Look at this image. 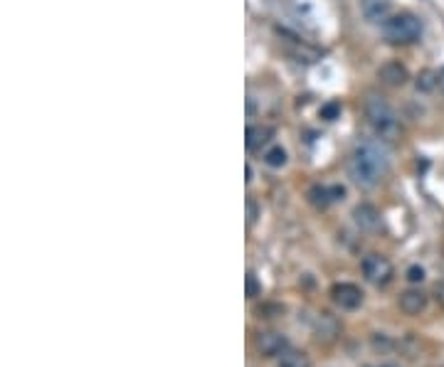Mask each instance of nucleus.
<instances>
[{"instance_id": "obj_19", "label": "nucleus", "mask_w": 444, "mask_h": 367, "mask_svg": "<svg viewBox=\"0 0 444 367\" xmlns=\"http://www.w3.org/2000/svg\"><path fill=\"white\" fill-rule=\"evenodd\" d=\"M331 195H333V202H339L346 197V187L344 185H331Z\"/></svg>"}, {"instance_id": "obj_18", "label": "nucleus", "mask_w": 444, "mask_h": 367, "mask_svg": "<svg viewBox=\"0 0 444 367\" xmlns=\"http://www.w3.org/2000/svg\"><path fill=\"white\" fill-rule=\"evenodd\" d=\"M407 281L410 283H422L424 281V269L417 267V264H414V267H410L407 269Z\"/></svg>"}, {"instance_id": "obj_5", "label": "nucleus", "mask_w": 444, "mask_h": 367, "mask_svg": "<svg viewBox=\"0 0 444 367\" xmlns=\"http://www.w3.org/2000/svg\"><path fill=\"white\" fill-rule=\"evenodd\" d=\"M254 347H257L259 355L277 357V355H284V352L289 350V340H287L284 333L264 331V333H257V338H254Z\"/></svg>"}, {"instance_id": "obj_3", "label": "nucleus", "mask_w": 444, "mask_h": 367, "mask_svg": "<svg viewBox=\"0 0 444 367\" xmlns=\"http://www.w3.org/2000/svg\"><path fill=\"white\" fill-rule=\"evenodd\" d=\"M383 35L393 45H412L422 37V22L412 13H398L383 22Z\"/></svg>"}, {"instance_id": "obj_12", "label": "nucleus", "mask_w": 444, "mask_h": 367, "mask_svg": "<svg viewBox=\"0 0 444 367\" xmlns=\"http://www.w3.org/2000/svg\"><path fill=\"white\" fill-rule=\"evenodd\" d=\"M279 367H311V360L301 350H287L279 355Z\"/></svg>"}, {"instance_id": "obj_4", "label": "nucleus", "mask_w": 444, "mask_h": 367, "mask_svg": "<svg viewBox=\"0 0 444 367\" xmlns=\"http://www.w3.org/2000/svg\"><path fill=\"white\" fill-rule=\"evenodd\" d=\"M360 269H363L365 281L373 283V286H388L395 274L390 259L383 257V254H368V257L363 259V264H360Z\"/></svg>"}, {"instance_id": "obj_20", "label": "nucleus", "mask_w": 444, "mask_h": 367, "mask_svg": "<svg viewBox=\"0 0 444 367\" xmlns=\"http://www.w3.org/2000/svg\"><path fill=\"white\" fill-rule=\"evenodd\" d=\"M434 296H437V301L444 306V281H439L437 286H434Z\"/></svg>"}, {"instance_id": "obj_13", "label": "nucleus", "mask_w": 444, "mask_h": 367, "mask_svg": "<svg viewBox=\"0 0 444 367\" xmlns=\"http://www.w3.org/2000/svg\"><path fill=\"white\" fill-rule=\"evenodd\" d=\"M414 86H417V91H422V94H429V91L439 89V76H437V72L422 69V72L417 74V79H414Z\"/></svg>"}, {"instance_id": "obj_16", "label": "nucleus", "mask_w": 444, "mask_h": 367, "mask_svg": "<svg viewBox=\"0 0 444 367\" xmlns=\"http://www.w3.org/2000/svg\"><path fill=\"white\" fill-rule=\"evenodd\" d=\"M318 114H321L323 121H336V119H339V114H341V104H339V101H328V104L321 106V111H318Z\"/></svg>"}, {"instance_id": "obj_22", "label": "nucleus", "mask_w": 444, "mask_h": 367, "mask_svg": "<svg viewBox=\"0 0 444 367\" xmlns=\"http://www.w3.org/2000/svg\"><path fill=\"white\" fill-rule=\"evenodd\" d=\"M437 76H439V89L444 91V67H442V69L437 72Z\"/></svg>"}, {"instance_id": "obj_17", "label": "nucleus", "mask_w": 444, "mask_h": 367, "mask_svg": "<svg viewBox=\"0 0 444 367\" xmlns=\"http://www.w3.org/2000/svg\"><path fill=\"white\" fill-rule=\"evenodd\" d=\"M259 293H262V283L257 281V276H254V274H247V296L257 298Z\"/></svg>"}, {"instance_id": "obj_9", "label": "nucleus", "mask_w": 444, "mask_h": 367, "mask_svg": "<svg viewBox=\"0 0 444 367\" xmlns=\"http://www.w3.org/2000/svg\"><path fill=\"white\" fill-rule=\"evenodd\" d=\"M353 222L360 227V229H365V232L378 229V225H380V212H378V207H375V205H368V202L358 205V207L353 210Z\"/></svg>"}, {"instance_id": "obj_11", "label": "nucleus", "mask_w": 444, "mask_h": 367, "mask_svg": "<svg viewBox=\"0 0 444 367\" xmlns=\"http://www.w3.org/2000/svg\"><path fill=\"white\" fill-rule=\"evenodd\" d=\"M272 136L274 131L269 126H249L247 133H244V146H247V151H259L272 141Z\"/></svg>"}, {"instance_id": "obj_7", "label": "nucleus", "mask_w": 444, "mask_h": 367, "mask_svg": "<svg viewBox=\"0 0 444 367\" xmlns=\"http://www.w3.org/2000/svg\"><path fill=\"white\" fill-rule=\"evenodd\" d=\"M378 79L385 86H405L410 81V72L400 62H385V65L378 67Z\"/></svg>"}, {"instance_id": "obj_15", "label": "nucleus", "mask_w": 444, "mask_h": 367, "mask_svg": "<svg viewBox=\"0 0 444 367\" xmlns=\"http://www.w3.org/2000/svg\"><path fill=\"white\" fill-rule=\"evenodd\" d=\"M264 163H267L269 168H282V166H287V151H284L282 146L269 148L267 156H264Z\"/></svg>"}, {"instance_id": "obj_2", "label": "nucleus", "mask_w": 444, "mask_h": 367, "mask_svg": "<svg viewBox=\"0 0 444 367\" xmlns=\"http://www.w3.org/2000/svg\"><path fill=\"white\" fill-rule=\"evenodd\" d=\"M363 111H365V119H368V126L375 131V136H380L383 141H395V138H400L403 128H400L398 114H395L388 101L380 99V96H368Z\"/></svg>"}, {"instance_id": "obj_21", "label": "nucleus", "mask_w": 444, "mask_h": 367, "mask_svg": "<svg viewBox=\"0 0 444 367\" xmlns=\"http://www.w3.org/2000/svg\"><path fill=\"white\" fill-rule=\"evenodd\" d=\"M247 212H249V225L257 220V205L254 202H247Z\"/></svg>"}, {"instance_id": "obj_8", "label": "nucleus", "mask_w": 444, "mask_h": 367, "mask_svg": "<svg viewBox=\"0 0 444 367\" xmlns=\"http://www.w3.org/2000/svg\"><path fill=\"white\" fill-rule=\"evenodd\" d=\"M398 306L405 316H419L427 308V293H422L419 288H407V291L400 293Z\"/></svg>"}, {"instance_id": "obj_10", "label": "nucleus", "mask_w": 444, "mask_h": 367, "mask_svg": "<svg viewBox=\"0 0 444 367\" xmlns=\"http://www.w3.org/2000/svg\"><path fill=\"white\" fill-rule=\"evenodd\" d=\"M360 11L365 20L385 22L390 18V0H360Z\"/></svg>"}, {"instance_id": "obj_14", "label": "nucleus", "mask_w": 444, "mask_h": 367, "mask_svg": "<svg viewBox=\"0 0 444 367\" xmlns=\"http://www.w3.org/2000/svg\"><path fill=\"white\" fill-rule=\"evenodd\" d=\"M308 197H311V202L316 207H328L333 202V195H331V185H313L311 190H308Z\"/></svg>"}, {"instance_id": "obj_6", "label": "nucleus", "mask_w": 444, "mask_h": 367, "mask_svg": "<svg viewBox=\"0 0 444 367\" xmlns=\"http://www.w3.org/2000/svg\"><path fill=\"white\" fill-rule=\"evenodd\" d=\"M331 298L333 303L339 308H344V311H355V308H360V303H363V291H360L355 283L344 281L331 288Z\"/></svg>"}, {"instance_id": "obj_23", "label": "nucleus", "mask_w": 444, "mask_h": 367, "mask_svg": "<svg viewBox=\"0 0 444 367\" xmlns=\"http://www.w3.org/2000/svg\"><path fill=\"white\" fill-rule=\"evenodd\" d=\"M378 367H400V365H395V362H383V365H378Z\"/></svg>"}, {"instance_id": "obj_1", "label": "nucleus", "mask_w": 444, "mask_h": 367, "mask_svg": "<svg viewBox=\"0 0 444 367\" xmlns=\"http://www.w3.org/2000/svg\"><path fill=\"white\" fill-rule=\"evenodd\" d=\"M388 168H390L388 151L375 141L358 143L348 158V173L355 185L360 187H375L380 182V178L388 173Z\"/></svg>"}]
</instances>
